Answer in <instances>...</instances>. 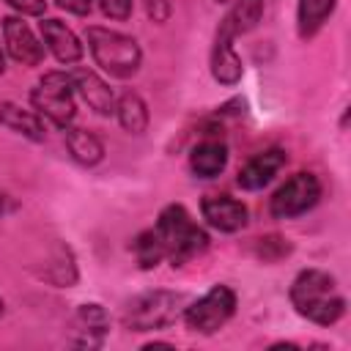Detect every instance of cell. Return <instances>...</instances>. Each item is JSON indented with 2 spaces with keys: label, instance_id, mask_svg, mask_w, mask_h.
Segmentation results:
<instances>
[{
  "label": "cell",
  "instance_id": "15",
  "mask_svg": "<svg viewBox=\"0 0 351 351\" xmlns=\"http://www.w3.org/2000/svg\"><path fill=\"white\" fill-rule=\"evenodd\" d=\"M0 123L33 143H41L47 137V129H44V121L36 110H22L19 104L14 101H3L0 104Z\"/></svg>",
  "mask_w": 351,
  "mask_h": 351
},
{
  "label": "cell",
  "instance_id": "29",
  "mask_svg": "<svg viewBox=\"0 0 351 351\" xmlns=\"http://www.w3.org/2000/svg\"><path fill=\"white\" fill-rule=\"evenodd\" d=\"M3 313H5V302L0 299V318H3Z\"/></svg>",
  "mask_w": 351,
  "mask_h": 351
},
{
  "label": "cell",
  "instance_id": "13",
  "mask_svg": "<svg viewBox=\"0 0 351 351\" xmlns=\"http://www.w3.org/2000/svg\"><path fill=\"white\" fill-rule=\"evenodd\" d=\"M71 80H74V93L82 96V101L99 112V115H112L115 112V96H112V88L90 69H74L71 71Z\"/></svg>",
  "mask_w": 351,
  "mask_h": 351
},
{
  "label": "cell",
  "instance_id": "2",
  "mask_svg": "<svg viewBox=\"0 0 351 351\" xmlns=\"http://www.w3.org/2000/svg\"><path fill=\"white\" fill-rule=\"evenodd\" d=\"M162 239L165 247V258H170L173 266H184L189 258L200 255L208 247V236L206 230L189 217V211L178 203L162 208L156 228H154Z\"/></svg>",
  "mask_w": 351,
  "mask_h": 351
},
{
  "label": "cell",
  "instance_id": "24",
  "mask_svg": "<svg viewBox=\"0 0 351 351\" xmlns=\"http://www.w3.org/2000/svg\"><path fill=\"white\" fill-rule=\"evenodd\" d=\"M145 11L154 22H167L173 5H170V0H145Z\"/></svg>",
  "mask_w": 351,
  "mask_h": 351
},
{
  "label": "cell",
  "instance_id": "1",
  "mask_svg": "<svg viewBox=\"0 0 351 351\" xmlns=\"http://www.w3.org/2000/svg\"><path fill=\"white\" fill-rule=\"evenodd\" d=\"M291 304L296 313L313 324L329 326L343 318L346 313V299L329 271L321 269H304L296 274L291 285Z\"/></svg>",
  "mask_w": 351,
  "mask_h": 351
},
{
  "label": "cell",
  "instance_id": "3",
  "mask_svg": "<svg viewBox=\"0 0 351 351\" xmlns=\"http://www.w3.org/2000/svg\"><path fill=\"white\" fill-rule=\"evenodd\" d=\"M85 38H88V49H90L96 66L101 71H107L110 77L126 80L140 69L143 52H140V44L132 36L110 30V27L90 25L85 30Z\"/></svg>",
  "mask_w": 351,
  "mask_h": 351
},
{
  "label": "cell",
  "instance_id": "10",
  "mask_svg": "<svg viewBox=\"0 0 351 351\" xmlns=\"http://www.w3.org/2000/svg\"><path fill=\"white\" fill-rule=\"evenodd\" d=\"M203 219L222 233H236L247 225V208L241 200L230 197V195H208L200 203Z\"/></svg>",
  "mask_w": 351,
  "mask_h": 351
},
{
  "label": "cell",
  "instance_id": "20",
  "mask_svg": "<svg viewBox=\"0 0 351 351\" xmlns=\"http://www.w3.org/2000/svg\"><path fill=\"white\" fill-rule=\"evenodd\" d=\"M263 16V0H236L230 5V11L222 16V22L230 27L233 36L250 33Z\"/></svg>",
  "mask_w": 351,
  "mask_h": 351
},
{
  "label": "cell",
  "instance_id": "21",
  "mask_svg": "<svg viewBox=\"0 0 351 351\" xmlns=\"http://www.w3.org/2000/svg\"><path fill=\"white\" fill-rule=\"evenodd\" d=\"M132 250H134V258H137L140 269H154V266L165 258L162 239H159V233H156L154 228H151V230H143V233L134 239Z\"/></svg>",
  "mask_w": 351,
  "mask_h": 351
},
{
  "label": "cell",
  "instance_id": "14",
  "mask_svg": "<svg viewBox=\"0 0 351 351\" xmlns=\"http://www.w3.org/2000/svg\"><path fill=\"white\" fill-rule=\"evenodd\" d=\"M38 30H41L44 44L49 47V52H52L60 63L69 66V63L82 60V44H80V38H77L60 19H41Z\"/></svg>",
  "mask_w": 351,
  "mask_h": 351
},
{
  "label": "cell",
  "instance_id": "18",
  "mask_svg": "<svg viewBox=\"0 0 351 351\" xmlns=\"http://www.w3.org/2000/svg\"><path fill=\"white\" fill-rule=\"evenodd\" d=\"M115 115H118V123L129 134H143L148 129V107H145L143 96L134 93V90H126L115 101Z\"/></svg>",
  "mask_w": 351,
  "mask_h": 351
},
{
  "label": "cell",
  "instance_id": "5",
  "mask_svg": "<svg viewBox=\"0 0 351 351\" xmlns=\"http://www.w3.org/2000/svg\"><path fill=\"white\" fill-rule=\"evenodd\" d=\"M30 104L38 115L49 118L58 129L71 126L74 121V80L66 71H47L38 85L30 90Z\"/></svg>",
  "mask_w": 351,
  "mask_h": 351
},
{
  "label": "cell",
  "instance_id": "28",
  "mask_svg": "<svg viewBox=\"0 0 351 351\" xmlns=\"http://www.w3.org/2000/svg\"><path fill=\"white\" fill-rule=\"evenodd\" d=\"M5 71V58H3V49H0V74Z\"/></svg>",
  "mask_w": 351,
  "mask_h": 351
},
{
  "label": "cell",
  "instance_id": "11",
  "mask_svg": "<svg viewBox=\"0 0 351 351\" xmlns=\"http://www.w3.org/2000/svg\"><path fill=\"white\" fill-rule=\"evenodd\" d=\"M285 151L282 148H269V151H261L255 154L236 176V184L247 192H255V189H263L282 167H285Z\"/></svg>",
  "mask_w": 351,
  "mask_h": 351
},
{
  "label": "cell",
  "instance_id": "6",
  "mask_svg": "<svg viewBox=\"0 0 351 351\" xmlns=\"http://www.w3.org/2000/svg\"><path fill=\"white\" fill-rule=\"evenodd\" d=\"M236 313V293L228 285H214L189 307H184V321L197 335H214Z\"/></svg>",
  "mask_w": 351,
  "mask_h": 351
},
{
  "label": "cell",
  "instance_id": "8",
  "mask_svg": "<svg viewBox=\"0 0 351 351\" xmlns=\"http://www.w3.org/2000/svg\"><path fill=\"white\" fill-rule=\"evenodd\" d=\"M3 44H5L8 55L22 66H38L44 60V44L16 16H5L3 19Z\"/></svg>",
  "mask_w": 351,
  "mask_h": 351
},
{
  "label": "cell",
  "instance_id": "26",
  "mask_svg": "<svg viewBox=\"0 0 351 351\" xmlns=\"http://www.w3.org/2000/svg\"><path fill=\"white\" fill-rule=\"evenodd\" d=\"M63 11H69V14H77V16H85V14H90V5H93V0H55Z\"/></svg>",
  "mask_w": 351,
  "mask_h": 351
},
{
  "label": "cell",
  "instance_id": "9",
  "mask_svg": "<svg viewBox=\"0 0 351 351\" xmlns=\"http://www.w3.org/2000/svg\"><path fill=\"white\" fill-rule=\"evenodd\" d=\"M233 38L236 36L230 33V27L225 22H219L217 36H214V47H211V74L222 85H236L244 74L241 58L233 49Z\"/></svg>",
  "mask_w": 351,
  "mask_h": 351
},
{
  "label": "cell",
  "instance_id": "22",
  "mask_svg": "<svg viewBox=\"0 0 351 351\" xmlns=\"http://www.w3.org/2000/svg\"><path fill=\"white\" fill-rule=\"evenodd\" d=\"M288 241L280 239V236H266V239H258V255L263 261H277L282 255H288Z\"/></svg>",
  "mask_w": 351,
  "mask_h": 351
},
{
  "label": "cell",
  "instance_id": "17",
  "mask_svg": "<svg viewBox=\"0 0 351 351\" xmlns=\"http://www.w3.org/2000/svg\"><path fill=\"white\" fill-rule=\"evenodd\" d=\"M63 132H66V148H69L74 162H80L85 167H93L104 159V143L93 132L77 129V126H66Z\"/></svg>",
  "mask_w": 351,
  "mask_h": 351
},
{
  "label": "cell",
  "instance_id": "12",
  "mask_svg": "<svg viewBox=\"0 0 351 351\" xmlns=\"http://www.w3.org/2000/svg\"><path fill=\"white\" fill-rule=\"evenodd\" d=\"M74 335H71V343L80 346V348H96L104 343V335L110 329V315L101 304L90 302V304H80L77 310V318H74Z\"/></svg>",
  "mask_w": 351,
  "mask_h": 351
},
{
  "label": "cell",
  "instance_id": "27",
  "mask_svg": "<svg viewBox=\"0 0 351 351\" xmlns=\"http://www.w3.org/2000/svg\"><path fill=\"white\" fill-rule=\"evenodd\" d=\"M16 208H19V203H16L11 195L0 192V217H5V214H14Z\"/></svg>",
  "mask_w": 351,
  "mask_h": 351
},
{
  "label": "cell",
  "instance_id": "7",
  "mask_svg": "<svg viewBox=\"0 0 351 351\" xmlns=\"http://www.w3.org/2000/svg\"><path fill=\"white\" fill-rule=\"evenodd\" d=\"M321 200V181L315 173H293L269 200V211L274 219H291L310 211Z\"/></svg>",
  "mask_w": 351,
  "mask_h": 351
},
{
  "label": "cell",
  "instance_id": "4",
  "mask_svg": "<svg viewBox=\"0 0 351 351\" xmlns=\"http://www.w3.org/2000/svg\"><path fill=\"white\" fill-rule=\"evenodd\" d=\"M186 307V296L176 291H145L134 296L123 310V326L129 332H154L170 326Z\"/></svg>",
  "mask_w": 351,
  "mask_h": 351
},
{
  "label": "cell",
  "instance_id": "23",
  "mask_svg": "<svg viewBox=\"0 0 351 351\" xmlns=\"http://www.w3.org/2000/svg\"><path fill=\"white\" fill-rule=\"evenodd\" d=\"M99 8L104 16L118 19V22L132 16V0H99Z\"/></svg>",
  "mask_w": 351,
  "mask_h": 351
},
{
  "label": "cell",
  "instance_id": "19",
  "mask_svg": "<svg viewBox=\"0 0 351 351\" xmlns=\"http://www.w3.org/2000/svg\"><path fill=\"white\" fill-rule=\"evenodd\" d=\"M337 0H299L296 8V25H299V36L302 38H313L321 25L332 16Z\"/></svg>",
  "mask_w": 351,
  "mask_h": 351
},
{
  "label": "cell",
  "instance_id": "16",
  "mask_svg": "<svg viewBox=\"0 0 351 351\" xmlns=\"http://www.w3.org/2000/svg\"><path fill=\"white\" fill-rule=\"evenodd\" d=\"M228 165V148L222 140H203L189 154V167L197 178H214Z\"/></svg>",
  "mask_w": 351,
  "mask_h": 351
},
{
  "label": "cell",
  "instance_id": "25",
  "mask_svg": "<svg viewBox=\"0 0 351 351\" xmlns=\"http://www.w3.org/2000/svg\"><path fill=\"white\" fill-rule=\"evenodd\" d=\"M11 8H16L19 14H27V16H41L47 3L44 0H5Z\"/></svg>",
  "mask_w": 351,
  "mask_h": 351
}]
</instances>
